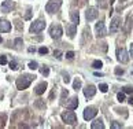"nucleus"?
<instances>
[{"label": "nucleus", "mask_w": 133, "mask_h": 129, "mask_svg": "<svg viewBox=\"0 0 133 129\" xmlns=\"http://www.w3.org/2000/svg\"><path fill=\"white\" fill-rule=\"evenodd\" d=\"M92 66H93L95 69H100V67L103 66V62H102V60H95V62L92 63Z\"/></svg>", "instance_id": "nucleus-22"}, {"label": "nucleus", "mask_w": 133, "mask_h": 129, "mask_svg": "<svg viewBox=\"0 0 133 129\" xmlns=\"http://www.w3.org/2000/svg\"><path fill=\"white\" fill-rule=\"evenodd\" d=\"M7 63V58L4 56V55H2V56H0V64H6Z\"/></svg>", "instance_id": "nucleus-35"}, {"label": "nucleus", "mask_w": 133, "mask_h": 129, "mask_svg": "<svg viewBox=\"0 0 133 129\" xmlns=\"http://www.w3.org/2000/svg\"><path fill=\"white\" fill-rule=\"evenodd\" d=\"M66 58H67V59H73V58H74V52L73 51L66 52Z\"/></svg>", "instance_id": "nucleus-33"}, {"label": "nucleus", "mask_w": 133, "mask_h": 129, "mask_svg": "<svg viewBox=\"0 0 133 129\" xmlns=\"http://www.w3.org/2000/svg\"><path fill=\"white\" fill-rule=\"evenodd\" d=\"M62 119L69 125H74L77 122V115L74 111H63L62 113Z\"/></svg>", "instance_id": "nucleus-2"}, {"label": "nucleus", "mask_w": 133, "mask_h": 129, "mask_svg": "<svg viewBox=\"0 0 133 129\" xmlns=\"http://www.w3.org/2000/svg\"><path fill=\"white\" fill-rule=\"evenodd\" d=\"M99 89L102 91V92H107V89H108V87H107L106 84H100V85H99Z\"/></svg>", "instance_id": "nucleus-31"}, {"label": "nucleus", "mask_w": 133, "mask_h": 129, "mask_svg": "<svg viewBox=\"0 0 133 129\" xmlns=\"http://www.w3.org/2000/svg\"><path fill=\"white\" fill-rule=\"evenodd\" d=\"M122 73H123V70H122V69H119V67H117V69H115V74L119 76V74H122Z\"/></svg>", "instance_id": "nucleus-39"}, {"label": "nucleus", "mask_w": 133, "mask_h": 129, "mask_svg": "<svg viewBox=\"0 0 133 129\" xmlns=\"http://www.w3.org/2000/svg\"><path fill=\"white\" fill-rule=\"evenodd\" d=\"M63 81H65L66 84H67V83H70V78H69V74H67V73H66V74L63 73Z\"/></svg>", "instance_id": "nucleus-36"}, {"label": "nucleus", "mask_w": 133, "mask_h": 129, "mask_svg": "<svg viewBox=\"0 0 133 129\" xmlns=\"http://www.w3.org/2000/svg\"><path fill=\"white\" fill-rule=\"evenodd\" d=\"M123 92H125V93H133V88L125 87V88H123Z\"/></svg>", "instance_id": "nucleus-34"}, {"label": "nucleus", "mask_w": 133, "mask_h": 129, "mask_svg": "<svg viewBox=\"0 0 133 129\" xmlns=\"http://www.w3.org/2000/svg\"><path fill=\"white\" fill-rule=\"evenodd\" d=\"M34 106L39 107V108H45V103L44 100H41V99H39V100H36V103H34Z\"/></svg>", "instance_id": "nucleus-21"}, {"label": "nucleus", "mask_w": 133, "mask_h": 129, "mask_svg": "<svg viewBox=\"0 0 133 129\" xmlns=\"http://www.w3.org/2000/svg\"><path fill=\"white\" fill-rule=\"evenodd\" d=\"M70 18H71V21H73V23H78L80 22V14H78V11H76V10H73L70 13Z\"/></svg>", "instance_id": "nucleus-17"}, {"label": "nucleus", "mask_w": 133, "mask_h": 129, "mask_svg": "<svg viewBox=\"0 0 133 129\" xmlns=\"http://www.w3.org/2000/svg\"><path fill=\"white\" fill-rule=\"evenodd\" d=\"M130 56L133 58V44H130Z\"/></svg>", "instance_id": "nucleus-40"}, {"label": "nucleus", "mask_w": 133, "mask_h": 129, "mask_svg": "<svg viewBox=\"0 0 133 129\" xmlns=\"http://www.w3.org/2000/svg\"><path fill=\"white\" fill-rule=\"evenodd\" d=\"M104 124H103L102 119H96L95 122H92V129H103Z\"/></svg>", "instance_id": "nucleus-18"}, {"label": "nucleus", "mask_w": 133, "mask_h": 129, "mask_svg": "<svg viewBox=\"0 0 133 129\" xmlns=\"http://www.w3.org/2000/svg\"><path fill=\"white\" fill-rule=\"evenodd\" d=\"M37 66H39V64H37V62H30V63H29V67H30L32 70H36Z\"/></svg>", "instance_id": "nucleus-32"}, {"label": "nucleus", "mask_w": 133, "mask_h": 129, "mask_svg": "<svg viewBox=\"0 0 133 129\" xmlns=\"http://www.w3.org/2000/svg\"><path fill=\"white\" fill-rule=\"evenodd\" d=\"M121 126H122V125H121L119 122H117V121H114V122L111 124V128H112V129H118V128H121Z\"/></svg>", "instance_id": "nucleus-30"}, {"label": "nucleus", "mask_w": 133, "mask_h": 129, "mask_svg": "<svg viewBox=\"0 0 133 129\" xmlns=\"http://www.w3.org/2000/svg\"><path fill=\"white\" fill-rule=\"evenodd\" d=\"M4 122H6V114H0V128L4 126Z\"/></svg>", "instance_id": "nucleus-24"}, {"label": "nucleus", "mask_w": 133, "mask_h": 129, "mask_svg": "<svg viewBox=\"0 0 133 129\" xmlns=\"http://www.w3.org/2000/svg\"><path fill=\"white\" fill-rule=\"evenodd\" d=\"M2 41H3V40H2V37H0V43H2Z\"/></svg>", "instance_id": "nucleus-42"}, {"label": "nucleus", "mask_w": 133, "mask_h": 129, "mask_svg": "<svg viewBox=\"0 0 133 129\" xmlns=\"http://www.w3.org/2000/svg\"><path fill=\"white\" fill-rule=\"evenodd\" d=\"M11 30V23L6 19H0V32H10Z\"/></svg>", "instance_id": "nucleus-15"}, {"label": "nucleus", "mask_w": 133, "mask_h": 129, "mask_svg": "<svg viewBox=\"0 0 133 129\" xmlns=\"http://www.w3.org/2000/svg\"><path fill=\"white\" fill-rule=\"evenodd\" d=\"M96 36L97 37H104L106 34H107V30H106V28H104V22L103 21H100V22H97L96 23Z\"/></svg>", "instance_id": "nucleus-9"}, {"label": "nucleus", "mask_w": 133, "mask_h": 129, "mask_svg": "<svg viewBox=\"0 0 133 129\" xmlns=\"http://www.w3.org/2000/svg\"><path fill=\"white\" fill-rule=\"evenodd\" d=\"M10 67H11L13 70H17V69H18V64H17L15 60H11V62H10Z\"/></svg>", "instance_id": "nucleus-29"}, {"label": "nucleus", "mask_w": 133, "mask_h": 129, "mask_svg": "<svg viewBox=\"0 0 133 129\" xmlns=\"http://www.w3.org/2000/svg\"><path fill=\"white\" fill-rule=\"evenodd\" d=\"M97 10L96 8H93V7H91V8H88V10H86V21L88 22H91V21H93V19H96V17H97Z\"/></svg>", "instance_id": "nucleus-10"}, {"label": "nucleus", "mask_w": 133, "mask_h": 129, "mask_svg": "<svg viewBox=\"0 0 133 129\" xmlns=\"http://www.w3.org/2000/svg\"><path fill=\"white\" fill-rule=\"evenodd\" d=\"M41 74L47 77V76L50 74V69H48V67H45V66H43V69H41Z\"/></svg>", "instance_id": "nucleus-25"}, {"label": "nucleus", "mask_w": 133, "mask_h": 129, "mask_svg": "<svg viewBox=\"0 0 133 129\" xmlns=\"http://www.w3.org/2000/svg\"><path fill=\"white\" fill-rule=\"evenodd\" d=\"M22 44H24V43H22V39H19V37H18V39H15V47H17L18 49L21 48Z\"/></svg>", "instance_id": "nucleus-28"}, {"label": "nucleus", "mask_w": 133, "mask_h": 129, "mask_svg": "<svg viewBox=\"0 0 133 129\" xmlns=\"http://www.w3.org/2000/svg\"><path fill=\"white\" fill-rule=\"evenodd\" d=\"M119 29H121V18L119 17H114L111 23H110V33L114 34V33H117Z\"/></svg>", "instance_id": "nucleus-5"}, {"label": "nucleus", "mask_w": 133, "mask_h": 129, "mask_svg": "<svg viewBox=\"0 0 133 129\" xmlns=\"http://www.w3.org/2000/svg\"><path fill=\"white\" fill-rule=\"evenodd\" d=\"M45 25H47V23H45L44 19H37L34 23H32L30 32H32V33H40L41 30H44Z\"/></svg>", "instance_id": "nucleus-4"}, {"label": "nucleus", "mask_w": 133, "mask_h": 129, "mask_svg": "<svg viewBox=\"0 0 133 129\" xmlns=\"http://www.w3.org/2000/svg\"><path fill=\"white\" fill-rule=\"evenodd\" d=\"M73 88L76 91H78L80 88H81V80L80 78H76V80H74V83H73Z\"/></svg>", "instance_id": "nucleus-20"}, {"label": "nucleus", "mask_w": 133, "mask_h": 129, "mask_svg": "<svg viewBox=\"0 0 133 129\" xmlns=\"http://www.w3.org/2000/svg\"><path fill=\"white\" fill-rule=\"evenodd\" d=\"M66 32H67L69 37H74V34L77 33V25L76 23H69L66 26Z\"/></svg>", "instance_id": "nucleus-14"}, {"label": "nucleus", "mask_w": 133, "mask_h": 129, "mask_svg": "<svg viewBox=\"0 0 133 129\" xmlns=\"http://www.w3.org/2000/svg\"><path fill=\"white\" fill-rule=\"evenodd\" d=\"M129 104H130V106H133V98L129 99Z\"/></svg>", "instance_id": "nucleus-41"}, {"label": "nucleus", "mask_w": 133, "mask_h": 129, "mask_svg": "<svg viewBox=\"0 0 133 129\" xmlns=\"http://www.w3.org/2000/svg\"><path fill=\"white\" fill-rule=\"evenodd\" d=\"M45 89H47V83H40L36 87V89H34V93L36 95H43L45 92Z\"/></svg>", "instance_id": "nucleus-16"}, {"label": "nucleus", "mask_w": 133, "mask_h": 129, "mask_svg": "<svg viewBox=\"0 0 133 129\" xmlns=\"http://www.w3.org/2000/svg\"><path fill=\"white\" fill-rule=\"evenodd\" d=\"M14 8H15V3L14 2H10V0L3 2V4H2V11L3 13H8V11L14 10Z\"/></svg>", "instance_id": "nucleus-11"}, {"label": "nucleus", "mask_w": 133, "mask_h": 129, "mask_svg": "<svg viewBox=\"0 0 133 129\" xmlns=\"http://www.w3.org/2000/svg\"><path fill=\"white\" fill-rule=\"evenodd\" d=\"M50 34H51L52 39H60L62 34H63V30H62V28H60L59 25H54L52 28H51V30H50Z\"/></svg>", "instance_id": "nucleus-6"}, {"label": "nucleus", "mask_w": 133, "mask_h": 129, "mask_svg": "<svg viewBox=\"0 0 133 129\" xmlns=\"http://www.w3.org/2000/svg\"><path fill=\"white\" fill-rule=\"evenodd\" d=\"M97 3H99V4H100V7H103V8H104V7H107V3H106V0H97Z\"/></svg>", "instance_id": "nucleus-38"}, {"label": "nucleus", "mask_w": 133, "mask_h": 129, "mask_svg": "<svg viewBox=\"0 0 133 129\" xmlns=\"http://www.w3.org/2000/svg\"><path fill=\"white\" fill-rule=\"evenodd\" d=\"M67 95H69L67 89H65V91L62 92V98H60V102H62V103H65V98H67Z\"/></svg>", "instance_id": "nucleus-27"}, {"label": "nucleus", "mask_w": 133, "mask_h": 129, "mask_svg": "<svg viewBox=\"0 0 133 129\" xmlns=\"http://www.w3.org/2000/svg\"><path fill=\"white\" fill-rule=\"evenodd\" d=\"M96 114H97V110L95 107H86L84 110V118L88 121V119H92L93 117H96Z\"/></svg>", "instance_id": "nucleus-8"}, {"label": "nucleus", "mask_w": 133, "mask_h": 129, "mask_svg": "<svg viewBox=\"0 0 133 129\" xmlns=\"http://www.w3.org/2000/svg\"><path fill=\"white\" fill-rule=\"evenodd\" d=\"M66 107H67L69 110H74V108H77V107H78V98H77V96L71 98L70 100L66 103Z\"/></svg>", "instance_id": "nucleus-13"}, {"label": "nucleus", "mask_w": 133, "mask_h": 129, "mask_svg": "<svg viewBox=\"0 0 133 129\" xmlns=\"http://www.w3.org/2000/svg\"><path fill=\"white\" fill-rule=\"evenodd\" d=\"M54 56L56 58V59H62V52H60L59 49H55V51H54Z\"/></svg>", "instance_id": "nucleus-23"}, {"label": "nucleus", "mask_w": 133, "mask_h": 129, "mask_svg": "<svg viewBox=\"0 0 133 129\" xmlns=\"http://www.w3.org/2000/svg\"><path fill=\"white\" fill-rule=\"evenodd\" d=\"M95 93H96V87L92 85V84L86 85L85 89H84V95H85V98H92Z\"/></svg>", "instance_id": "nucleus-12"}, {"label": "nucleus", "mask_w": 133, "mask_h": 129, "mask_svg": "<svg viewBox=\"0 0 133 129\" xmlns=\"http://www.w3.org/2000/svg\"><path fill=\"white\" fill-rule=\"evenodd\" d=\"M117 98H118V102H123L125 100V92H119L117 95Z\"/></svg>", "instance_id": "nucleus-26"}, {"label": "nucleus", "mask_w": 133, "mask_h": 129, "mask_svg": "<svg viewBox=\"0 0 133 129\" xmlns=\"http://www.w3.org/2000/svg\"><path fill=\"white\" fill-rule=\"evenodd\" d=\"M34 76H30V74H22L21 77L18 78V80H17V88H18V89H26V88L30 85V83L32 81L34 80Z\"/></svg>", "instance_id": "nucleus-1"}, {"label": "nucleus", "mask_w": 133, "mask_h": 129, "mask_svg": "<svg viewBox=\"0 0 133 129\" xmlns=\"http://www.w3.org/2000/svg\"><path fill=\"white\" fill-rule=\"evenodd\" d=\"M130 25H132V17H128V19H126V26L123 28V30H125L126 33H129V30H130Z\"/></svg>", "instance_id": "nucleus-19"}, {"label": "nucleus", "mask_w": 133, "mask_h": 129, "mask_svg": "<svg viewBox=\"0 0 133 129\" xmlns=\"http://www.w3.org/2000/svg\"><path fill=\"white\" fill-rule=\"evenodd\" d=\"M117 54H118V60H119V62H122V63H128L129 62V54H128V51H126L125 48L118 49Z\"/></svg>", "instance_id": "nucleus-7"}, {"label": "nucleus", "mask_w": 133, "mask_h": 129, "mask_svg": "<svg viewBox=\"0 0 133 129\" xmlns=\"http://www.w3.org/2000/svg\"><path fill=\"white\" fill-rule=\"evenodd\" d=\"M39 52H40V54H47V52H48V48H47V47H41V48L39 49Z\"/></svg>", "instance_id": "nucleus-37"}, {"label": "nucleus", "mask_w": 133, "mask_h": 129, "mask_svg": "<svg viewBox=\"0 0 133 129\" xmlns=\"http://www.w3.org/2000/svg\"><path fill=\"white\" fill-rule=\"evenodd\" d=\"M60 6H62V0H50V2L47 3V6H45V11L50 13V14L56 13L60 8Z\"/></svg>", "instance_id": "nucleus-3"}]
</instances>
